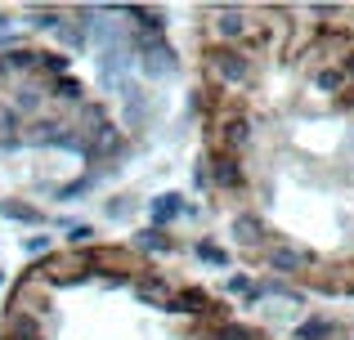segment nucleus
<instances>
[{"label":"nucleus","mask_w":354,"mask_h":340,"mask_svg":"<svg viewBox=\"0 0 354 340\" xmlns=\"http://www.w3.org/2000/svg\"><path fill=\"white\" fill-rule=\"evenodd\" d=\"M139 72L144 77H175V54L162 41V32H144L139 36Z\"/></svg>","instance_id":"nucleus-1"},{"label":"nucleus","mask_w":354,"mask_h":340,"mask_svg":"<svg viewBox=\"0 0 354 340\" xmlns=\"http://www.w3.org/2000/svg\"><path fill=\"white\" fill-rule=\"evenodd\" d=\"M211 72H216L225 86H242V81L251 77V63H247V54H238V50H216Z\"/></svg>","instance_id":"nucleus-2"},{"label":"nucleus","mask_w":354,"mask_h":340,"mask_svg":"<svg viewBox=\"0 0 354 340\" xmlns=\"http://www.w3.org/2000/svg\"><path fill=\"white\" fill-rule=\"evenodd\" d=\"M5 340H41V318L32 314H5Z\"/></svg>","instance_id":"nucleus-3"},{"label":"nucleus","mask_w":354,"mask_h":340,"mask_svg":"<svg viewBox=\"0 0 354 340\" xmlns=\"http://www.w3.org/2000/svg\"><path fill=\"white\" fill-rule=\"evenodd\" d=\"M180 210H189L180 192H162V197H153V206H148V219H153V228H162V224H171Z\"/></svg>","instance_id":"nucleus-4"},{"label":"nucleus","mask_w":354,"mask_h":340,"mask_svg":"<svg viewBox=\"0 0 354 340\" xmlns=\"http://www.w3.org/2000/svg\"><path fill=\"white\" fill-rule=\"evenodd\" d=\"M171 314H211V300L202 296V291H180V296H171Z\"/></svg>","instance_id":"nucleus-5"},{"label":"nucleus","mask_w":354,"mask_h":340,"mask_svg":"<svg viewBox=\"0 0 354 340\" xmlns=\"http://www.w3.org/2000/svg\"><path fill=\"white\" fill-rule=\"evenodd\" d=\"M211 179H216L220 188H242V179H247V174L238 170V161H234V157H220L216 166H211Z\"/></svg>","instance_id":"nucleus-6"},{"label":"nucleus","mask_w":354,"mask_h":340,"mask_svg":"<svg viewBox=\"0 0 354 340\" xmlns=\"http://www.w3.org/2000/svg\"><path fill=\"white\" fill-rule=\"evenodd\" d=\"M260 233H265V224H260L251 210H247V215H234V237H238L242 246H256V242H260Z\"/></svg>","instance_id":"nucleus-7"},{"label":"nucleus","mask_w":354,"mask_h":340,"mask_svg":"<svg viewBox=\"0 0 354 340\" xmlns=\"http://www.w3.org/2000/svg\"><path fill=\"white\" fill-rule=\"evenodd\" d=\"M220 139H225L229 148H247L251 143V126L242 121V117H229V121L220 126Z\"/></svg>","instance_id":"nucleus-8"},{"label":"nucleus","mask_w":354,"mask_h":340,"mask_svg":"<svg viewBox=\"0 0 354 340\" xmlns=\"http://www.w3.org/2000/svg\"><path fill=\"white\" fill-rule=\"evenodd\" d=\"M0 219H14V224H41V210L27 206V201H0Z\"/></svg>","instance_id":"nucleus-9"},{"label":"nucleus","mask_w":354,"mask_h":340,"mask_svg":"<svg viewBox=\"0 0 354 340\" xmlns=\"http://www.w3.org/2000/svg\"><path fill=\"white\" fill-rule=\"evenodd\" d=\"M269 264H274L278 273H292V269H301V264H305V255L296 251V246H274V251H269Z\"/></svg>","instance_id":"nucleus-10"},{"label":"nucleus","mask_w":354,"mask_h":340,"mask_svg":"<svg viewBox=\"0 0 354 340\" xmlns=\"http://www.w3.org/2000/svg\"><path fill=\"white\" fill-rule=\"evenodd\" d=\"M216 32L225 36V41H234V36L247 32V23H242V14H238V9H220V14H216Z\"/></svg>","instance_id":"nucleus-11"},{"label":"nucleus","mask_w":354,"mask_h":340,"mask_svg":"<svg viewBox=\"0 0 354 340\" xmlns=\"http://www.w3.org/2000/svg\"><path fill=\"white\" fill-rule=\"evenodd\" d=\"M337 327L328 323V318H305L301 327H296V340H328Z\"/></svg>","instance_id":"nucleus-12"},{"label":"nucleus","mask_w":354,"mask_h":340,"mask_svg":"<svg viewBox=\"0 0 354 340\" xmlns=\"http://www.w3.org/2000/svg\"><path fill=\"white\" fill-rule=\"evenodd\" d=\"M198 260L211 264V269H225V264H229V251H225V246H216V242H198Z\"/></svg>","instance_id":"nucleus-13"},{"label":"nucleus","mask_w":354,"mask_h":340,"mask_svg":"<svg viewBox=\"0 0 354 340\" xmlns=\"http://www.w3.org/2000/svg\"><path fill=\"white\" fill-rule=\"evenodd\" d=\"M135 242H139V251H171V237H166L162 228H144Z\"/></svg>","instance_id":"nucleus-14"},{"label":"nucleus","mask_w":354,"mask_h":340,"mask_svg":"<svg viewBox=\"0 0 354 340\" xmlns=\"http://www.w3.org/2000/svg\"><path fill=\"white\" fill-rule=\"evenodd\" d=\"M5 68H14V72L41 68V54H32V50H9V54H5Z\"/></svg>","instance_id":"nucleus-15"},{"label":"nucleus","mask_w":354,"mask_h":340,"mask_svg":"<svg viewBox=\"0 0 354 340\" xmlns=\"http://www.w3.org/2000/svg\"><path fill=\"white\" fill-rule=\"evenodd\" d=\"M139 300H148V305H171V291L162 287V282H144V287H139Z\"/></svg>","instance_id":"nucleus-16"},{"label":"nucleus","mask_w":354,"mask_h":340,"mask_svg":"<svg viewBox=\"0 0 354 340\" xmlns=\"http://www.w3.org/2000/svg\"><path fill=\"white\" fill-rule=\"evenodd\" d=\"M54 99H68V103H81V81H72V77H59V81H54Z\"/></svg>","instance_id":"nucleus-17"},{"label":"nucleus","mask_w":354,"mask_h":340,"mask_svg":"<svg viewBox=\"0 0 354 340\" xmlns=\"http://www.w3.org/2000/svg\"><path fill=\"white\" fill-rule=\"evenodd\" d=\"M63 45H72V50H86V23H77V27H63Z\"/></svg>","instance_id":"nucleus-18"},{"label":"nucleus","mask_w":354,"mask_h":340,"mask_svg":"<svg viewBox=\"0 0 354 340\" xmlns=\"http://www.w3.org/2000/svg\"><path fill=\"white\" fill-rule=\"evenodd\" d=\"M314 81H319V90H328V94H332V90H341V86H346V72H319V77H314Z\"/></svg>","instance_id":"nucleus-19"},{"label":"nucleus","mask_w":354,"mask_h":340,"mask_svg":"<svg viewBox=\"0 0 354 340\" xmlns=\"http://www.w3.org/2000/svg\"><path fill=\"white\" fill-rule=\"evenodd\" d=\"M216 340H256V332H247V327H234V323H225L216 332Z\"/></svg>","instance_id":"nucleus-20"},{"label":"nucleus","mask_w":354,"mask_h":340,"mask_svg":"<svg viewBox=\"0 0 354 340\" xmlns=\"http://www.w3.org/2000/svg\"><path fill=\"white\" fill-rule=\"evenodd\" d=\"M41 68L54 72V77H63V72H68V59H63V54H41Z\"/></svg>","instance_id":"nucleus-21"},{"label":"nucleus","mask_w":354,"mask_h":340,"mask_svg":"<svg viewBox=\"0 0 354 340\" xmlns=\"http://www.w3.org/2000/svg\"><path fill=\"white\" fill-rule=\"evenodd\" d=\"M229 291H234V296H251V278L247 273H234V278H229Z\"/></svg>","instance_id":"nucleus-22"},{"label":"nucleus","mask_w":354,"mask_h":340,"mask_svg":"<svg viewBox=\"0 0 354 340\" xmlns=\"http://www.w3.org/2000/svg\"><path fill=\"white\" fill-rule=\"evenodd\" d=\"M23 251H27V255H45V251H50V237H27Z\"/></svg>","instance_id":"nucleus-23"},{"label":"nucleus","mask_w":354,"mask_h":340,"mask_svg":"<svg viewBox=\"0 0 354 340\" xmlns=\"http://www.w3.org/2000/svg\"><path fill=\"white\" fill-rule=\"evenodd\" d=\"M68 237H72L77 246H86L90 237H95V228H90V224H72V233H68Z\"/></svg>","instance_id":"nucleus-24"},{"label":"nucleus","mask_w":354,"mask_h":340,"mask_svg":"<svg viewBox=\"0 0 354 340\" xmlns=\"http://www.w3.org/2000/svg\"><path fill=\"white\" fill-rule=\"evenodd\" d=\"M36 27H45V32H50V27H59V14H54V9H45V14H36Z\"/></svg>","instance_id":"nucleus-25"},{"label":"nucleus","mask_w":354,"mask_h":340,"mask_svg":"<svg viewBox=\"0 0 354 340\" xmlns=\"http://www.w3.org/2000/svg\"><path fill=\"white\" fill-rule=\"evenodd\" d=\"M18 108H23V112H32V108H36V94H32V90H27V94H18Z\"/></svg>","instance_id":"nucleus-26"},{"label":"nucleus","mask_w":354,"mask_h":340,"mask_svg":"<svg viewBox=\"0 0 354 340\" xmlns=\"http://www.w3.org/2000/svg\"><path fill=\"white\" fill-rule=\"evenodd\" d=\"M346 77H354V54H346Z\"/></svg>","instance_id":"nucleus-27"},{"label":"nucleus","mask_w":354,"mask_h":340,"mask_svg":"<svg viewBox=\"0 0 354 340\" xmlns=\"http://www.w3.org/2000/svg\"><path fill=\"white\" fill-rule=\"evenodd\" d=\"M0 287H5V269H0Z\"/></svg>","instance_id":"nucleus-28"}]
</instances>
